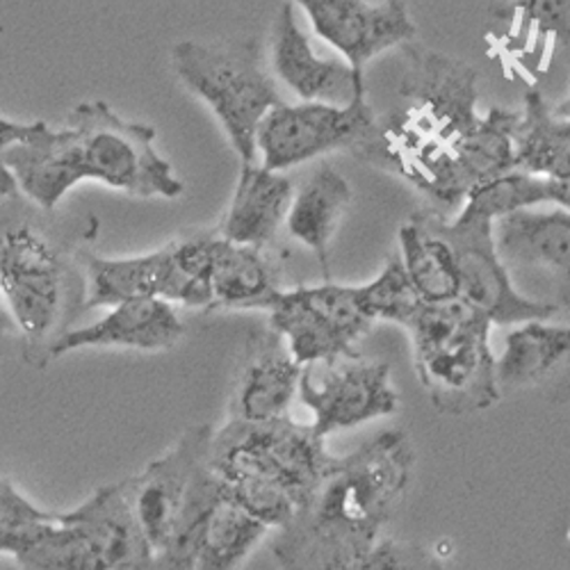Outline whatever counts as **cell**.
<instances>
[{
  "mask_svg": "<svg viewBox=\"0 0 570 570\" xmlns=\"http://www.w3.org/2000/svg\"><path fill=\"white\" fill-rule=\"evenodd\" d=\"M406 53V71L402 94L415 101V108L400 119L411 130L445 141H454L482 121L478 115L480 73L463 60L436 53L422 46H402Z\"/></svg>",
  "mask_w": 570,
  "mask_h": 570,
  "instance_id": "10",
  "label": "cell"
},
{
  "mask_svg": "<svg viewBox=\"0 0 570 570\" xmlns=\"http://www.w3.org/2000/svg\"><path fill=\"white\" fill-rule=\"evenodd\" d=\"M308 17L317 37L343 56L354 69L397 46H406L417 35L415 21L404 0H291Z\"/></svg>",
  "mask_w": 570,
  "mask_h": 570,
  "instance_id": "13",
  "label": "cell"
},
{
  "mask_svg": "<svg viewBox=\"0 0 570 570\" xmlns=\"http://www.w3.org/2000/svg\"><path fill=\"white\" fill-rule=\"evenodd\" d=\"M67 515L82 530L104 570H149L154 548L139 528L124 482L94 491Z\"/></svg>",
  "mask_w": 570,
  "mask_h": 570,
  "instance_id": "19",
  "label": "cell"
},
{
  "mask_svg": "<svg viewBox=\"0 0 570 570\" xmlns=\"http://www.w3.org/2000/svg\"><path fill=\"white\" fill-rule=\"evenodd\" d=\"M400 258L426 304H445L461 297L456 256L436 228L432 210L415 213L400 228Z\"/></svg>",
  "mask_w": 570,
  "mask_h": 570,
  "instance_id": "22",
  "label": "cell"
},
{
  "mask_svg": "<svg viewBox=\"0 0 570 570\" xmlns=\"http://www.w3.org/2000/svg\"><path fill=\"white\" fill-rule=\"evenodd\" d=\"M518 119V110L491 108L478 126L454 141L452 151L470 189L515 169L513 132Z\"/></svg>",
  "mask_w": 570,
  "mask_h": 570,
  "instance_id": "27",
  "label": "cell"
},
{
  "mask_svg": "<svg viewBox=\"0 0 570 570\" xmlns=\"http://www.w3.org/2000/svg\"><path fill=\"white\" fill-rule=\"evenodd\" d=\"M35 128L32 124H21V121H10V119H0V154H6L10 147H14L17 141L26 139Z\"/></svg>",
  "mask_w": 570,
  "mask_h": 570,
  "instance_id": "35",
  "label": "cell"
},
{
  "mask_svg": "<svg viewBox=\"0 0 570 570\" xmlns=\"http://www.w3.org/2000/svg\"><path fill=\"white\" fill-rule=\"evenodd\" d=\"M354 199L352 185L343 174L331 167L317 169L299 189H295L288 210V230L304 247H308L324 269L328 281V249L338 226Z\"/></svg>",
  "mask_w": 570,
  "mask_h": 570,
  "instance_id": "21",
  "label": "cell"
},
{
  "mask_svg": "<svg viewBox=\"0 0 570 570\" xmlns=\"http://www.w3.org/2000/svg\"><path fill=\"white\" fill-rule=\"evenodd\" d=\"M267 311L269 326L302 365L354 356L356 343L374 324L361 304L358 285L331 281L278 291Z\"/></svg>",
  "mask_w": 570,
  "mask_h": 570,
  "instance_id": "7",
  "label": "cell"
},
{
  "mask_svg": "<svg viewBox=\"0 0 570 570\" xmlns=\"http://www.w3.org/2000/svg\"><path fill=\"white\" fill-rule=\"evenodd\" d=\"M14 336H21V331H19L8 304L3 302V297H0V354H3L8 341Z\"/></svg>",
  "mask_w": 570,
  "mask_h": 570,
  "instance_id": "37",
  "label": "cell"
},
{
  "mask_svg": "<svg viewBox=\"0 0 570 570\" xmlns=\"http://www.w3.org/2000/svg\"><path fill=\"white\" fill-rule=\"evenodd\" d=\"M415 470L402 430L363 443L326 474L313 498L276 530L272 554L281 570H356L382 539Z\"/></svg>",
  "mask_w": 570,
  "mask_h": 570,
  "instance_id": "2",
  "label": "cell"
},
{
  "mask_svg": "<svg viewBox=\"0 0 570 570\" xmlns=\"http://www.w3.org/2000/svg\"><path fill=\"white\" fill-rule=\"evenodd\" d=\"M293 197L295 185L283 171L261 163L243 165L219 233L230 243L263 249L288 219Z\"/></svg>",
  "mask_w": 570,
  "mask_h": 570,
  "instance_id": "20",
  "label": "cell"
},
{
  "mask_svg": "<svg viewBox=\"0 0 570 570\" xmlns=\"http://www.w3.org/2000/svg\"><path fill=\"white\" fill-rule=\"evenodd\" d=\"M356 570H448L445 563L417 543L379 539Z\"/></svg>",
  "mask_w": 570,
  "mask_h": 570,
  "instance_id": "34",
  "label": "cell"
},
{
  "mask_svg": "<svg viewBox=\"0 0 570 570\" xmlns=\"http://www.w3.org/2000/svg\"><path fill=\"white\" fill-rule=\"evenodd\" d=\"M491 326L484 313L461 299L424 304L406 326L417 382L439 413L470 415L500 402Z\"/></svg>",
  "mask_w": 570,
  "mask_h": 570,
  "instance_id": "4",
  "label": "cell"
},
{
  "mask_svg": "<svg viewBox=\"0 0 570 570\" xmlns=\"http://www.w3.org/2000/svg\"><path fill=\"white\" fill-rule=\"evenodd\" d=\"M561 117H566V119H570V97L566 99V101H561L557 108H554Z\"/></svg>",
  "mask_w": 570,
  "mask_h": 570,
  "instance_id": "39",
  "label": "cell"
},
{
  "mask_svg": "<svg viewBox=\"0 0 570 570\" xmlns=\"http://www.w3.org/2000/svg\"><path fill=\"white\" fill-rule=\"evenodd\" d=\"M213 434L210 424L189 426L165 454L124 480L130 507L154 552L174 534L197 472L208 463Z\"/></svg>",
  "mask_w": 570,
  "mask_h": 570,
  "instance_id": "12",
  "label": "cell"
},
{
  "mask_svg": "<svg viewBox=\"0 0 570 570\" xmlns=\"http://www.w3.org/2000/svg\"><path fill=\"white\" fill-rule=\"evenodd\" d=\"M222 482L217 474L206 463L189 489L187 504L183 509V515L169 541L154 552L149 570H197V557H199V532L202 522L213 504V500L219 495Z\"/></svg>",
  "mask_w": 570,
  "mask_h": 570,
  "instance_id": "28",
  "label": "cell"
},
{
  "mask_svg": "<svg viewBox=\"0 0 570 570\" xmlns=\"http://www.w3.org/2000/svg\"><path fill=\"white\" fill-rule=\"evenodd\" d=\"M17 197H21L19 180H17L14 171L10 169V165L6 163L3 154H0V204H8Z\"/></svg>",
  "mask_w": 570,
  "mask_h": 570,
  "instance_id": "36",
  "label": "cell"
},
{
  "mask_svg": "<svg viewBox=\"0 0 570 570\" xmlns=\"http://www.w3.org/2000/svg\"><path fill=\"white\" fill-rule=\"evenodd\" d=\"M324 441L313 424L291 415L269 422L226 420L213 434L208 465L237 504L269 530H281L338 463Z\"/></svg>",
  "mask_w": 570,
  "mask_h": 570,
  "instance_id": "3",
  "label": "cell"
},
{
  "mask_svg": "<svg viewBox=\"0 0 570 570\" xmlns=\"http://www.w3.org/2000/svg\"><path fill=\"white\" fill-rule=\"evenodd\" d=\"M85 308H112L130 299H165L187 308H210L208 297L180 269L171 243L141 256H85Z\"/></svg>",
  "mask_w": 570,
  "mask_h": 570,
  "instance_id": "14",
  "label": "cell"
},
{
  "mask_svg": "<svg viewBox=\"0 0 570 570\" xmlns=\"http://www.w3.org/2000/svg\"><path fill=\"white\" fill-rule=\"evenodd\" d=\"M21 195L53 210L82 180L104 183L137 199H176L185 185L156 149V128L121 119L108 104H80L62 128L35 121L3 154Z\"/></svg>",
  "mask_w": 570,
  "mask_h": 570,
  "instance_id": "1",
  "label": "cell"
},
{
  "mask_svg": "<svg viewBox=\"0 0 570 570\" xmlns=\"http://www.w3.org/2000/svg\"><path fill=\"white\" fill-rule=\"evenodd\" d=\"M570 358V326L530 320L515 324L498 358V379L502 389H522L539 384Z\"/></svg>",
  "mask_w": 570,
  "mask_h": 570,
  "instance_id": "25",
  "label": "cell"
},
{
  "mask_svg": "<svg viewBox=\"0 0 570 570\" xmlns=\"http://www.w3.org/2000/svg\"><path fill=\"white\" fill-rule=\"evenodd\" d=\"M376 132L365 94L352 106L278 104L263 119L256 137L258 163L274 171L293 169L328 151L363 149Z\"/></svg>",
  "mask_w": 570,
  "mask_h": 570,
  "instance_id": "9",
  "label": "cell"
},
{
  "mask_svg": "<svg viewBox=\"0 0 570 570\" xmlns=\"http://www.w3.org/2000/svg\"><path fill=\"white\" fill-rule=\"evenodd\" d=\"M274 76L306 104L352 106L365 94V76L347 60L320 58L311 37L297 23L291 0L278 8L272 26Z\"/></svg>",
  "mask_w": 570,
  "mask_h": 570,
  "instance_id": "15",
  "label": "cell"
},
{
  "mask_svg": "<svg viewBox=\"0 0 570 570\" xmlns=\"http://www.w3.org/2000/svg\"><path fill=\"white\" fill-rule=\"evenodd\" d=\"M58 518L60 511L41 509L12 480L0 478V554L17 559Z\"/></svg>",
  "mask_w": 570,
  "mask_h": 570,
  "instance_id": "32",
  "label": "cell"
},
{
  "mask_svg": "<svg viewBox=\"0 0 570 570\" xmlns=\"http://www.w3.org/2000/svg\"><path fill=\"white\" fill-rule=\"evenodd\" d=\"M507 12L570 49V0H511Z\"/></svg>",
  "mask_w": 570,
  "mask_h": 570,
  "instance_id": "33",
  "label": "cell"
},
{
  "mask_svg": "<svg viewBox=\"0 0 570 570\" xmlns=\"http://www.w3.org/2000/svg\"><path fill=\"white\" fill-rule=\"evenodd\" d=\"M171 69L183 87L215 115L240 163H258V128L281 104L258 41L254 37L180 41L171 49Z\"/></svg>",
  "mask_w": 570,
  "mask_h": 570,
  "instance_id": "5",
  "label": "cell"
},
{
  "mask_svg": "<svg viewBox=\"0 0 570 570\" xmlns=\"http://www.w3.org/2000/svg\"><path fill=\"white\" fill-rule=\"evenodd\" d=\"M185 334L183 320L165 299H130L112 306L101 320L71 326L46 347L49 358H60L89 347H124L139 352L171 350Z\"/></svg>",
  "mask_w": 570,
  "mask_h": 570,
  "instance_id": "18",
  "label": "cell"
},
{
  "mask_svg": "<svg viewBox=\"0 0 570 570\" xmlns=\"http://www.w3.org/2000/svg\"><path fill=\"white\" fill-rule=\"evenodd\" d=\"M358 297L365 313L374 322L384 320V322L400 324L404 328L426 304L415 291V285L411 283L400 254L389 258L384 269L379 272L372 281L358 285Z\"/></svg>",
  "mask_w": 570,
  "mask_h": 570,
  "instance_id": "31",
  "label": "cell"
},
{
  "mask_svg": "<svg viewBox=\"0 0 570 570\" xmlns=\"http://www.w3.org/2000/svg\"><path fill=\"white\" fill-rule=\"evenodd\" d=\"M541 204H550L548 180L513 169L489 183L474 185L463 202V210L498 222L511 213L537 208Z\"/></svg>",
  "mask_w": 570,
  "mask_h": 570,
  "instance_id": "30",
  "label": "cell"
},
{
  "mask_svg": "<svg viewBox=\"0 0 570 570\" xmlns=\"http://www.w3.org/2000/svg\"><path fill=\"white\" fill-rule=\"evenodd\" d=\"M267 532L265 522L237 504L222 484L202 522L197 570H237Z\"/></svg>",
  "mask_w": 570,
  "mask_h": 570,
  "instance_id": "26",
  "label": "cell"
},
{
  "mask_svg": "<svg viewBox=\"0 0 570 570\" xmlns=\"http://www.w3.org/2000/svg\"><path fill=\"white\" fill-rule=\"evenodd\" d=\"M21 570H104L97 552L67 511L46 528L19 557Z\"/></svg>",
  "mask_w": 570,
  "mask_h": 570,
  "instance_id": "29",
  "label": "cell"
},
{
  "mask_svg": "<svg viewBox=\"0 0 570 570\" xmlns=\"http://www.w3.org/2000/svg\"><path fill=\"white\" fill-rule=\"evenodd\" d=\"M515 169L548 180L570 176V119L548 106L543 94L530 89L513 132Z\"/></svg>",
  "mask_w": 570,
  "mask_h": 570,
  "instance_id": "24",
  "label": "cell"
},
{
  "mask_svg": "<svg viewBox=\"0 0 570 570\" xmlns=\"http://www.w3.org/2000/svg\"><path fill=\"white\" fill-rule=\"evenodd\" d=\"M304 365L272 326L254 331L237 367L226 420L269 422L285 417L299 393Z\"/></svg>",
  "mask_w": 570,
  "mask_h": 570,
  "instance_id": "16",
  "label": "cell"
},
{
  "mask_svg": "<svg viewBox=\"0 0 570 570\" xmlns=\"http://www.w3.org/2000/svg\"><path fill=\"white\" fill-rule=\"evenodd\" d=\"M548 195H550V204L570 210V176L563 180H548Z\"/></svg>",
  "mask_w": 570,
  "mask_h": 570,
  "instance_id": "38",
  "label": "cell"
},
{
  "mask_svg": "<svg viewBox=\"0 0 570 570\" xmlns=\"http://www.w3.org/2000/svg\"><path fill=\"white\" fill-rule=\"evenodd\" d=\"M278 291L274 267L263 249L230 243L217 230L210 265L213 308L267 311Z\"/></svg>",
  "mask_w": 570,
  "mask_h": 570,
  "instance_id": "23",
  "label": "cell"
},
{
  "mask_svg": "<svg viewBox=\"0 0 570 570\" xmlns=\"http://www.w3.org/2000/svg\"><path fill=\"white\" fill-rule=\"evenodd\" d=\"M495 243L509 272L541 274L554 293L552 304H570V210L511 213L495 222Z\"/></svg>",
  "mask_w": 570,
  "mask_h": 570,
  "instance_id": "17",
  "label": "cell"
},
{
  "mask_svg": "<svg viewBox=\"0 0 570 570\" xmlns=\"http://www.w3.org/2000/svg\"><path fill=\"white\" fill-rule=\"evenodd\" d=\"M69 295V267L32 222H0V297L30 347H49Z\"/></svg>",
  "mask_w": 570,
  "mask_h": 570,
  "instance_id": "6",
  "label": "cell"
},
{
  "mask_svg": "<svg viewBox=\"0 0 570 570\" xmlns=\"http://www.w3.org/2000/svg\"><path fill=\"white\" fill-rule=\"evenodd\" d=\"M299 400L313 413L311 424L324 439L400 409V395L391 384V365L365 361L358 354L304 365Z\"/></svg>",
  "mask_w": 570,
  "mask_h": 570,
  "instance_id": "11",
  "label": "cell"
},
{
  "mask_svg": "<svg viewBox=\"0 0 570 570\" xmlns=\"http://www.w3.org/2000/svg\"><path fill=\"white\" fill-rule=\"evenodd\" d=\"M434 222L454 249L461 274V302L478 308L500 326L550 320L559 311L515 288L513 276L498 252L493 219L461 208L454 222H448L439 213H434Z\"/></svg>",
  "mask_w": 570,
  "mask_h": 570,
  "instance_id": "8",
  "label": "cell"
}]
</instances>
